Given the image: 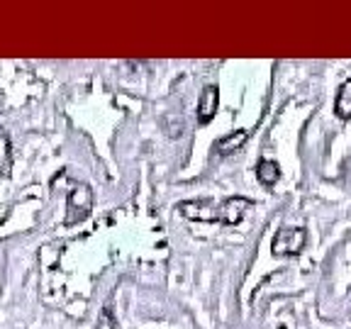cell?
<instances>
[{
  "label": "cell",
  "mask_w": 351,
  "mask_h": 329,
  "mask_svg": "<svg viewBox=\"0 0 351 329\" xmlns=\"http://www.w3.org/2000/svg\"><path fill=\"white\" fill-rule=\"evenodd\" d=\"M164 127L169 132V137H181L183 134V117L181 115H166Z\"/></svg>",
  "instance_id": "cell-9"
},
{
  "label": "cell",
  "mask_w": 351,
  "mask_h": 329,
  "mask_svg": "<svg viewBox=\"0 0 351 329\" xmlns=\"http://www.w3.org/2000/svg\"><path fill=\"white\" fill-rule=\"evenodd\" d=\"M98 329H117V322L110 313V307H103V313H100V319H98Z\"/></svg>",
  "instance_id": "cell-10"
},
{
  "label": "cell",
  "mask_w": 351,
  "mask_h": 329,
  "mask_svg": "<svg viewBox=\"0 0 351 329\" xmlns=\"http://www.w3.org/2000/svg\"><path fill=\"white\" fill-rule=\"evenodd\" d=\"M305 230H293V227H283V230L276 232L274 244H271V252L274 256H291V254H298L302 247H305Z\"/></svg>",
  "instance_id": "cell-3"
},
{
  "label": "cell",
  "mask_w": 351,
  "mask_h": 329,
  "mask_svg": "<svg viewBox=\"0 0 351 329\" xmlns=\"http://www.w3.org/2000/svg\"><path fill=\"white\" fill-rule=\"evenodd\" d=\"M256 178L263 183V186H274L280 178V166L271 159H261L256 164Z\"/></svg>",
  "instance_id": "cell-7"
},
{
  "label": "cell",
  "mask_w": 351,
  "mask_h": 329,
  "mask_svg": "<svg viewBox=\"0 0 351 329\" xmlns=\"http://www.w3.org/2000/svg\"><path fill=\"white\" fill-rule=\"evenodd\" d=\"M90 208H93V191L86 186V183H78L71 193H69V203H66V219L64 225H78L83 219L90 215Z\"/></svg>",
  "instance_id": "cell-2"
},
{
  "label": "cell",
  "mask_w": 351,
  "mask_h": 329,
  "mask_svg": "<svg viewBox=\"0 0 351 329\" xmlns=\"http://www.w3.org/2000/svg\"><path fill=\"white\" fill-rule=\"evenodd\" d=\"M12 169V151H10V137L0 127V178H8Z\"/></svg>",
  "instance_id": "cell-8"
},
{
  "label": "cell",
  "mask_w": 351,
  "mask_h": 329,
  "mask_svg": "<svg viewBox=\"0 0 351 329\" xmlns=\"http://www.w3.org/2000/svg\"><path fill=\"white\" fill-rule=\"evenodd\" d=\"M247 139H249L247 130H237V132H232V134H227V137L217 139V142H215V149H217V154L227 156V154H232V151H237V149L244 147Z\"/></svg>",
  "instance_id": "cell-5"
},
{
  "label": "cell",
  "mask_w": 351,
  "mask_h": 329,
  "mask_svg": "<svg viewBox=\"0 0 351 329\" xmlns=\"http://www.w3.org/2000/svg\"><path fill=\"white\" fill-rule=\"evenodd\" d=\"M217 103H219V90L217 86H205L200 100H197V122L200 125H208L210 120L217 112Z\"/></svg>",
  "instance_id": "cell-4"
},
{
  "label": "cell",
  "mask_w": 351,
  "mask_h": 329,
  "mask_svg": "<svg viewBox=\"0 0 351 329\" xmlns=\"http://www.w3.org/2000/svg\"><path fill=\"white\" fill-rule=\"evenodd\" d=\"M335 112L339 120H349L351 117V78L344 81L337 90V100H335Z\"/></svg>",
  "instance_id": "cell-6"
},
{
  "label": "cell",
  "mask_w": 351,
  "mask_h": 329,
  "mask_svg": "<svg viewBox=\"0 0 351 329\" xmlns=\"http://www.w3.org/2000/svg\"><path fill=\"white\" fill-rule=\"evenodd\" d=\"M252 208V200L249 197H227L222 203H215V200H186V203H178V212L188 219H195V222H219V225H239L244 212Z\"/></svg>",
  "instance_id": "cell-1"
}]
</instances>
